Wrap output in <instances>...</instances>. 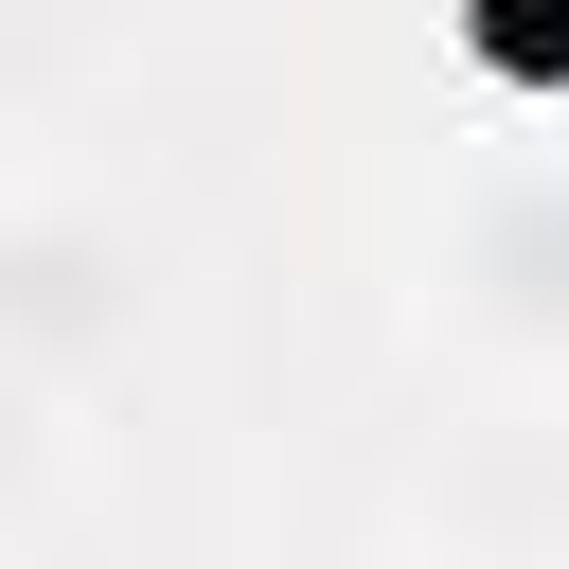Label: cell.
<instances>
[{"instance_id": "3", "label": "cell", "mask_w": 569, "mask_h": 569, "mask_svg": "<svg viewBox=\"0 0 569 569\" xmlns=\"http://www.w3.org/2000/svg\"><path fill=\"white\" fill-rule=\"evenodd\" d=\"M445 18H462V71L516 124H569V0H445Z\"/></svg>"}, {"instance_id": "2", "label": "cell", "mask_w": 569, "mask_h": 569, "mask_svg": "<svg viewBox=\"0 0 569 569\" xmlns=\"http://www.w3.org/2000/svg\"><path fill=\"white\" fill-rule=\"evenodd\" d=\"M427 320L462 373L569 391V142H498L427 213Z\"/></svg>"}, {"instance_id": "1", "label": "cell", "mask_w": 569, "mask_h": 569, "mask_svg": "<svg viewBox=\"0 0 569 569\" xmlns=\"http://www.w3.org/2000/svg\"><path fill=\"white\" fill-rule=\"evenodd\" d=\"M160 356V249L142 213L36 178L0 196V409H107Z\"/></svg>"}]
</instances>
